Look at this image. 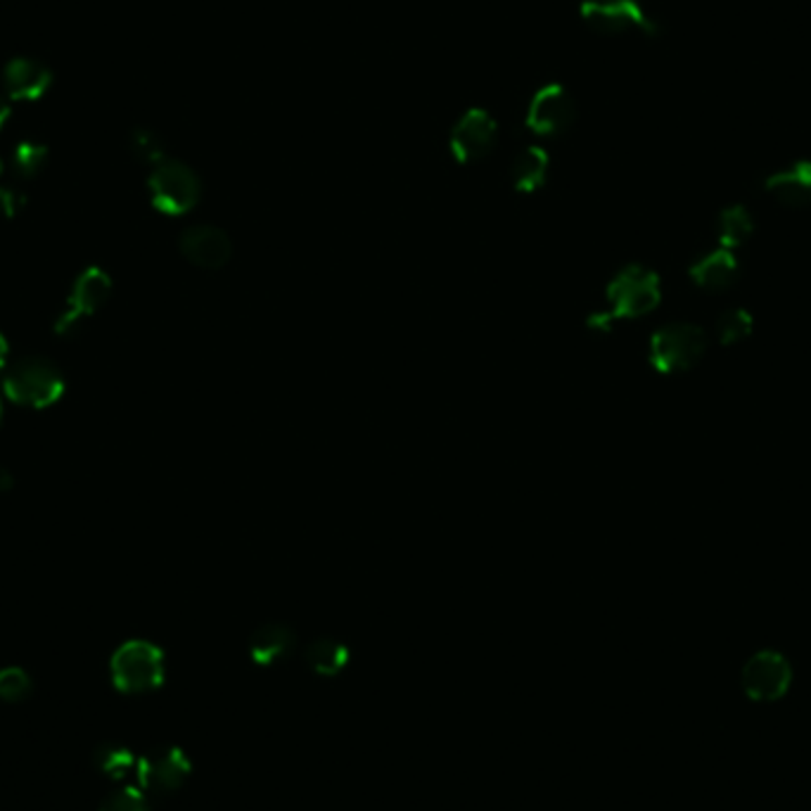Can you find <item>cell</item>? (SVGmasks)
Wrapping results in <instances>:
<instances>
[{
    "label": "cell",
    "mask_w": 811,
    "mask_h": 811,
    "mask_svg": "<svg viewBox=\"0 0 811 811\" xmlns=\"http://www.w3.org/2000/svg\"><path fill=\"white\" fill-rule=\"evenodd\" d=\"M691 276L705 290H724L738 278V261L728 252H712L697 261Z\"/></svg>",
    "instance_id": "16"
},
{
    "label": "cell",
    "mask_w": 811,
    "mask_h": 811,
    "mask_svg": "<svg viewBox=\"0 0 811 811\" xmlns=\"http://www.w3.org/2000/svg\"><path fill=\"white\" fill-rule=\"evenodd\" d=\"M48 162V147L26 141L15 147V155H12V167L22 176V178H34L40 174V169L46 167Z\"/></svg>",
    "instance_id": "21"
},
{
    "label": "cell",
    "mask_w": 811,
    "mask_h": 811,
    "mask_svg": "<svg viewBox=\"0 0 811 811\" xmlns=\"http://www.w3.org/2000/svg\"><path fill=\"white\" fill-rule=\"evenodd\" d=\"M93 762L98 764L100 772L121 778L133 768V754L119 746H100L98 750H95Z\"/></svg>",
    "instance_id": "22"
},
{
    "label": "cell",
    "mask_w": 811,
    "mask_h": 811,
    "mask_svg": "<svg viewBox=\"0 0 811 811\" xmlns=\"http://www.w3.org/2000/svg\"><path fill=\"white\" fill-rule=\"evenodd\" d=\"M112 681L121 693L141 695L164 681V655L147 641H129L112 657Z\"/></svg>",
    "instance_id": "2"
},
{
    "label": "cell",
    "mask_w": 811,
    "mask_h": 811,
    "mask_svg": "<svg viewBox=\"0 0 811 811\" xmlns=\"http://www.w3.org/2000/svg\"><path fill=\"white\" fill-rule=\"evenodd\" d=\"M98 811H147V802L145 795L133 788H127L109 795Z\"/></svg>",
    "instance_id": "25"
},
{
    "label": "cell",
    "mask_w": 811,
    "mask_h": 811,
    "mask_svg": "<svg viewBox=\"0 0 811 811\" xmlns=\"http://www.w3.org/2000/svg\"><path fill=\"white\" fill-rule=\"evenodd\" d=\"M792 669L788 659L774 651H762L742 667V689L752 700H778L788 691Z\"/></svg>",
    "instance_id": "9"
},
{
    "label": "cell",
    "mask_w": 811,
    "mask_h": 811,
    "mask_svg": "<svg viewBox=\"0 0 811 811\" xmlns=\"http://www.w3.org/2000/svg\"><path fill=\"white\" fill-rule=\"evenodd\" d=\"M576 119V105L572 95L560 84L541 86L534 93L527 109V127L539 135L565 133Z\"/></svg>",
    "instance_id": "8"
},
{
    "label": "cell",
    "mask_w": 811,
    "mask_h": 811,
    "mask_svg": "<svg viewBox=\"0 0 811 811\" xmlns=\"http://www.w3.org/2000/svg\"><path fill=\"white\" fill-rule=\"evenodd\" d=\"M766 190L792 210H802L811 204V162L802 159L792 167L776 171L766 178Z\"/></svg>",
    "instance_id": "13"
},
{
    "label": "cell",
    "mask_w": 811,
    "mask_h": 811,
    "mask_svg": "<svg viewBox=\"0 0 811 811\" xmlns=\"http://www.w3.org/2000/svg\"><path fill=\"white\" fill-rule=\"evenodd\" d=\"M109 295H112V281H109L105 271L88 269L81 273L74 283L70 307L60 315L58 327H55L58 335H74L81 323L107 305Z\"/></svg>",
    "instance_id": "7"
},
{
    "label": "cell",
    "mask_w": 811,
    "mask_h": 811,
    "mask_svg": "<svg viewBox=\"0 0 811 811\" xmlns=\"http://www.w3.org/2000/svg\"><path fill=\"white\" fill-rule=\"evenodd\" d=\"M24 207V195L15 188H0V214L12 218Z\"/></svg>",
    "instance_id": "26"
},
{
    "label": "cell",
    "mask_w": 811,
    "mask_h": 811,
    "mask_svg": "<svg viewBox=\"0 0 811 811\" xmlns=\"http://www.w3.org/2000/svg\"><path fill=\"white\" fill-rule=\"evenodd\" d=\"M5 361H8V342L3 335H0V368L5 366Z\"/></svg>",
    "instance_id": "29"
},
{
    "label": "cell",
    "mask_w": 811,
    "mask_h": 811,
    "mask_svg": "<svg viewBox=\"0 0 811 811\" xmlns=\"http://www.w3.org/2000/svg\"><path fill=\"white\" fill-rule=\"evenodd\" d=\"M129 147H131V155L135 159L143 162V164H153V167H157L159 162L167 159V153H164V143L153 129H145V127L133 129L131 135H129Z\"/></svg>",
    "instance_id": "19"
},
{
    "label": "cell",
    "mask_w": 811,
    "mask_h": 811,
    "mask_svg": "<svg viewBox=\"0 0 811 811\" xmlns=\"http://www.w3.org/2000/svg\"><path fill=\"white\" fill-rule=\"evenodd\" d=\"M548 155L541 147H527L525 153H520L511 167L513 186L520 192H534L546 183L548 176Z\"/></svg>",
    "instance_id": "17"
},
{
    "label": "cell",
    "mask_w": 811,
    "mask_h": 811,
    "mask_svg": "<svg viewBox=\"0 0 811 811\" xmlns=\"http://www.w3.org/2000/svg\"><path fill=\"white\" fill-rule=\"evenodd\" d=\"M150 198L155 210L169 216L188 214L200 202V178L183 162L164 159L150 174Z\"/></svg>",
    "instance_id": "5"
},
{
    "label": "cell",
    "mask_w": 811,
    "mask_h": 811,
    "mask_svg": "<svg viewBox=\"0 0 811 811\" xmlns=\"http://www.w3.org/2000/svg\"><path fill=\"white\" fill-rule=\"evenodd\" d=\"M5 392L22 406L48 408L64 392V375L58 363L46 356H24L5 373Z\"/></svg>",
    "instance_id": "1"
},
{
    "label": "cell",
    "mask_w": 811,
    "mask_h": 811,
    "mask_svg": "<svg viewBox=\"0 0 811 811\" xmlns=\"http://www.w3.org/2000/svg\"><path fill=\"white\" fill-rule=\"evenodd\" d=\"M307 663L315 673L333 677L349 663V648L335 639H315L307 648Z\"/></svg>",
    "instance_id": "18"
},
{
    "label": "cell",
    "mask_w": 811,
    "mask_h": 811,
    "mask_svg": "<svg viewBox=\"0 0 811 811\" xmlns=\"http://www.w3.org/2000/svg\"><path fill=\"white\" fill-rule=\"evenodd\" d=\"M717 327H719V339L724 342V345H734V342L742 339L750 333L752 319L742 309H734L721 315Z\"/></svg>",
    "instance_id": "24"
},
{
    "label": "cell",
    "mask_w": 811,
    "mask_h": 811,
    "mask_svg": "<svg viewBox=\"0 0 811 811\" xmlns=\"http://www.w3.org/2000/svg\"><path fill=\"white\" fill-rule=\"evenodd\" d=\"M580 15L591 29L605 36L641 32L655 38L663 32L659 22L639 3V0H582Z\"/></svg>",
    "instance_id": "4"
},
{
    "label": "cell",
    "mask_w": 811,
    "mask_h": 811,
    "mask_svg": "<svg viewBox=\"0 0 811 811\" xmlns=\"http://www.w3.org/2000/svg\"><path fill=\"white\" fill-rule=\"evenodd\" d=\"M752 218L742 207H728L719 216V240L721 245H740L750 238Z\"/></svg>",
    "instance_id": "20"
},
{
    "label": "cell",
    "mask_w": 811,
    "mask_h": 811,
    "mask_svg": "<svg viewBox=\"0 0 811 811\" xmlns=\"http://www.w3.org/2000/svg\"><path fill=\"white\" fill-rule=\"evenodd\" d=\"M178 250L192 266L204 271L224 269L232 257L228 232L216 226H190L178 238Z\"/></svg>",
    "instance_id": "11"
},
{
    "label": "cell",
    "mask_w": 811,
    "mask_h": 811,
    "mask_svg": "<svg viewBox=\"0 0 811 811\" xmlns=\"http://www.w3.org/2000/svg\"><path fill=\"white\" fill-rule=\"evenodd\" d=\"M135 772H139L141 786L147 792L167 795L183 786V780L190 774V762L181 750L157 748L145 754L139 766H135Z\"/></svg>",
    "instance_id": "12"
},
{
    "label": "cell",
    "mask_w": 811,
    "mask_h": 811,
    "mask_svg": "<svg viewBox=\"0 0 811 811\" xmlns=\"http://www.w3.org/2000/svg\"><path fill=\"white\" fill-rule=\"evenodd\" d=\"M12 487H15V477H12V473L8 470V467L0 465V493L10 491Z\"/></svg>",
    "instance_id": "27"
},
{
    "label": "cell",
    "mask_w": 811,
    "mask_h": 811,
    "mask_svg": "<svg viewBox=\"0 0 811 811\" xmlns=\"http://www.w3.org/2000/svg\"><path fill=\"white\" fill-rule=\"evenodd\" d=\"M0 174H3V162H0Z\"/></svg>",
    "instance_id": "30"
},
{
    "label": "cell",
    "mask_w": 811,
    "mask_h": 811,
    "mask_svg": "<svg viewBox=\"0 0 811 811\" xmlns=\"http://www.w3.org/2000/svg\"><path fill=\"white\" fill-rule=\"evenodd\" d=\"M295 648V631L285 624L259 627L250 639V655L257 665H273Z\"/></svg>",
    "instance_id": "15"
},
{
    "label": "cell",
    "mask_w": 811,
    "mask_h": 811,
    "mask_svg": "<svg viewBox=\"0 0 811 811\" xmlns=\"http://www.w3.org/2000/svg\"><path fill=\"white\" fill-rule=\"evenodd\" d=\"M10 119V103L5 95H0V129L5 127V121Z\"/></svg>",
    "instance_id": "28"
},
{
    "label": "cell",
    "mask_w": 811,
    "mask_h": 811,
    "mask_svg": "<svg viewBox=\"0 0 811 811\" xmlns=\"http://www.w3.org/2000/svg\"><path fill=\"white\" fill-rule=\"evenodd\" d=\"M707 349V337L700 327L673 323L657 330L651 339V363L659 373H681L693 368Z\"/></svg>",
    "instance_id": "6"
},
{
    "label": "cell",
    "mask_w": 811,
    "mask_h": 811,
    "mask_svg": "<svg viewBox=\"0 0 811 811\" xmlns=\"http://www.w3.org/2000/svg\"><path fill=\"white\" fill-rule=\"evenodd\" d=\"M497 143V121L485 109L465 112L451 131V153L461 164L477 162L491 153Z\"/></svg>",
    "instance_id": "10"
},
{
    "label": "cell",
    "mask_w": 811,
    "mask_h": 811,
    "mask_svg": "<svg viewBox=\"0 0 811 811\" xmlns=\"http://www.w3.org/2000/svg\"><path fill=\"white\" fill-rule=\"evenodd\" d=\"M608 315L596 319V325H608L617 319H636L659 305V281L643 266H627L608 287Z\"/></svg>",
    "instance_id": "3"
},
{
    "label": "cell",
    "mask_w": 811,
    "mask_h": 811,
    "mask_svg": "<svg viewBox=\"0 0 811 811\" xmlns=\"http://www.w3.org/2000/svg\"><path fill=\"white\" fill-rule=\"evenodd\" d=\"M3 84H5V93L10 95V98L34 100L50 88L52 74L46 64L20 58V60H12L5 67Z\"/></svg>",
    "instance_id": "14"
},
{
    "label": "cell",
    "mask_w": 811,
    "mask_h": 811,
    "mask_svg": "<svg viewBox=\"0 0 811 811\" xmlns=\"http://www.w3.org/2000/svg\"><path fill=\"white\" fill-rule=\"evenodd\" d=\"M32 695V679L29 673L20 667H8L0 671V697L5 703H22Z\"/></svg>",
    "instance_id": "23"
}]
</instances>
